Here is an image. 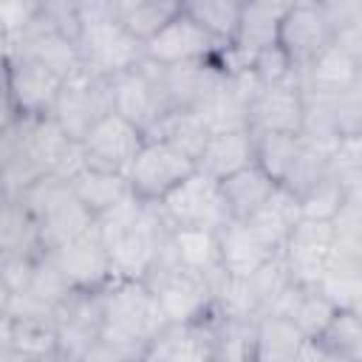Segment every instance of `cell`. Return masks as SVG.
Masks as SVG:
<instances>
[{"mask_svg":"<svg viewBox=\"0 0 362 362\" xmlns=\"http://www.w3.org/2000/svg\"><path fill=\"white\" fill-rule=\"evenodd\" d=\"M93 226L110 257L113 277L122 280H144L173 229L158 201H139L136 195L102 212Z\"/></svg>","mask_w":362,"mask_h":362,"instance_id":"cell-1","label":"cell"},{"mask_svg":"<svg viewBox=\"0 0 362 362\" xmlns=\"http://www.w3.org/2000/svg\"><path fill=\"white\" fill-rule=\"evenodd\" d=\"M164 325L167 317L144 280L113 277L99 291V339L122 345L144 359V348Z\"/></svg>","mask_w":362,"mask_h":362,"instance_id":"cell-2","label":"cell"},{"mask_svg":"<svg viewBox=\"0 0 362 362\" xmlns=\"http://www.w3.org/2000/svg\"><path fill=\"white\" fill-rule=\"evenodd\" d=\"M17 198L23 201V206L31 212L34 223H37V235H40V246L57 249L59 243L88 232L93 226V215L82 206V201L76 198V192L71 189V181L54 173H42L34 181H28Z\"/></svg>","mask_w":362,"mask_h":362,"instance_id":"cell-3","label":"cell"},{"mask_svg":"<svg viewBox=\"0 0 362 362\" xmlns=\"http://www.w3.org/2000/svg\"><path fill=\"white\" fill-rule=\"evenodd\" d=\"M144 283L153 288L167 322H195L215 311V288L195 272L184 269L167 243L161 246Z\"/></svg>","mask_w":362,"mask_h":362,"instance_id":"cell-4","label":"cell"},{"mask_svg":"<svg viewBox=\"0 0 362 362\" xmlns=\"http://www.w3.org/2000/svg\"><path fill=\"white\" fill-rule=\"evenodd\" d=\"M167 223L173 229H212L218 232L226 221H232L226 198L221 192V181L201 173L198 167L173 187L158 201Z\"/></svg>","mask_w":362,"mask_h":362,"instance_id":"cell-5","label":"cell"},{"mask_svg":"<svg viewBox=\"0 0 362 362\" xmlns=\"http://www.w3.org/2000/svg\"><path fill=\"white\" fill-rule=\"evenodd\" d=\"M192 170H195V161L187 153H181L170 141L144 136L130 167L124 170V178H127L130 192L139 201H161Z\"/></svg>","mask_w":362,"mask_h":362,"instance_id":"cell-6","label":"cell"},{"mask_svg":"<svg viewBox=\"0 0 362 362\" xmlns=\"http://www.w3.org/2000/svg\"><path fill=\"white\" fill-rule=\"evenodd\" d=\"M107 110H113L110 76L79 71L62 82L57 102H54V110H51V119L62 127V133L68 139L79 141L90 130V124Z\"/></svg>","mask_w":362,"mask_h":362,"instance_id":"cell-7","label":"cell"},{"mask_svg":"<svg viewBox=\"0 0 362 362\" xmlns=\"http://www.w3.org/2000/svg\"><path fill=\"white\" fill-rule=\"evenodd\" d=\"M141 141H144V130L136 122H130L116 110H107L79 139V150H82L85 167L124 175Z\"/></svg>","mask_w":362,"mask_h":362,"instance_id":"cell-8","label":"cell"},{"mask_svg":"<svg viewBox=\"0 0 362 362\" xmlns=\"http://www.w3.org/2000/svg\"><path fill=\"white\" fill-rule=\"evenodd\" d=\"M6 62H8V88H11L20 119L51 116L65 76L57 74L51 65L40 62L37 57L17 51V48L6 51Z\"/></svg>","mask_w":362,"mask_h":362,"instance_id":"cell-9","label":"cell"},{"mask_svg":"<svg viewBox=\"0 0 362 362\" xmlns=\"http://www.w3.org/2000/svg\"><path fill=\"white\" fill-rule=\"evenodd\" d=\"M229 45L206 34L198 23L187 14H175L164 28H158L150 40L141 42V57L156 65H181V62H201L218 59Z\"/></svg>","mask_w":362,"mask_h":362,"instance_id":"cell-10","label":"cell"},{"mask_svg":"<svg viewBox=\"0 0 362 362\" xmlns=\"http://www.w3.org/2000/svg\"><path fill=\"white\" fill-rule=\"evenodd\" d=\"M331 249H334V223L300 215L288 229L280 257L294 283L317 286L331 260Z\"/></svg>","mask_w":362,"mask_h":362,"instance_id":"cell-11","label":"cell"},{"mask_svg":"<svg viewBox=\"0 0 362 362\" xmlns=\"http://www.w3.org/2000/svg\"><path fill=\"white\" fill-rule=\"evenodd\" d=\"M48 255L74 291H102L113 280L110 257L96 226L59 243L57 249H48Z\"/></svg>","mask_w":362,"mask_h":362,"instance_id":"cell-12","label":"cell"},{"mask_svg":"<svg viewBox=\"0 0 362 362\" xmlns=\"http://www.w3.org/2000/svg\"><path fill=\"white\" fill-rule=\"evenodd\" d=\"M246 127L252 133L280 130L300 133L303 130V79L291 74L274 85H255L246 107Z\"/></svg>","mask_w":362,"mask_h":362,"instance_id":"cell-13","label":"cell"},{"mask_svg":"<svg viewBox=\"0 0 362 362\" xmlns=\"http://www.w3.org/2000/svg\"><path fill=\"white\" fill-rule=\"evenodd\" d=\"M334 40V28L320 8V3H297L283 8L277 23V45L300 74L328 42Z\"/></svg>","mask_w":362,"mask_h":362,"instance_id":"cell-14","label":"cell"},{"mask_svg":"<svg viewBox=\"0 0 362 362\" xmlns=\"http://www.w3.org/2000/svg\"><path fill=\"white\" fill-rule=\"evenodd\" d=\"M218 249H221V266L223 274L232 280H243L252 272H257L263 263H269L272 257H277L280 252H274L269 243H263L252 226L246 221H226L218 229Z\"/></svg>","mask_w":362,"mask_h":362,"instance_id":"cell-15","label":"cell"},{"mask_svg":"<svg viewBox=\"0 0 362 362\" xmlns=\"http://www.w3.org/2000/svg\"><path fill=\"white\" fill-rule=\"evenodd\" d=\"M167 246L184 269L204 277L218 294L221 283L226 280L223 266H221L218 232H212V229H170Z\"/></svg>","mask_w":362,"mask_h":362,"instance_id":"cell-16","label":"cell"},{"mask_svg":"<svg viewBox=\"0 0 362 362\" xmlns=\"http://www.w3.org/2000/svg\"><path fill=\"white\" fill-rule=\"evenodd\" d=\"M252 161H255V136L249 127H238V130L209 133V139L204 141V147L195 158V167L221 181Z\"/></svg>","mask_w":362,"mask_h":362,"instance_id":"cell-17","label":"cell"},{"mask_svg":"<svg viewBox=\"0 0 362 362\" xmlns=\"http://www.w3.org/2000/svg\"><path fill=\"white\" fill-rule=\"evenodd\" d=\"M277 187H280V184H277L257 161H252V164L235 170L232 175L221 178V192H223V198H226L229 215L238 218V221H243V218H249L252 212H257V209L274 195Z\"/></svg>","mask_w":362,"mask_h":362,"instance_id":"cell-18","label":"cell"},{"mask_svg":"<svg viewBox=\"0 0 362 362\" xmlns=\"http://www.w3.org/2000/svg\"><path fill=\"white\" fill-rule=\"evenodd\" d=\"M305 342V334L277 311H263L255 320V345L252 359L260 362H294L300 348Z\"/></svg>","mask_w":362,"mask_h":362,"instance_id":"cell-19","label":"cell"},{"mask_svg":"<svg viewBox=\"0 0 362 362\" xmlns=\"http://www.w3.org/2000/svg\"><path fill=\"white\" fill-rule=\"evenodd\" d=\"M181 11V0H107V14L136 40H150Z\"/></svg>","mask_w":362,"mask_h":362,"instance_id":"cell-20","label":"cell"},{"mask_svg":"<svg viewBox=\"0 0 362 362\" xmlns=\"http://www.w3.org/2000/svg\"><path fill=\"white\" fill-rule=\"evenodd\" d=\"M71 189L76 192V198L82 201V206L99 218L102 212L113 209L116 204H122L130 192L127 178L122 173H107V170H93V167H79L71 178Z\"/></svg>","mask_w":362,"mask_h":362,"instance_id":"cell-21","label":"cell"},{"mask_svg":"<svg viewBox=\"0 0 362 362\" xmlns=\"http://www.w3.org/2000/svg\"><path fill=\"white\" fill-rule=\"evenodd\" d=\"M144 136L170 141L173 147H178L181 153H187L195 161L204 141L209 139V127L204 124V119L192 107H170L150 124V130Z\"/></svg>","mask_w":362,"mask_h":362,"instance_id":"cell-22","label":"cell"},{"mask_svg":"<svg viewBox=\"0 0 362 362\" xmlns=\"http://www.w3.org/2000/svg\"><path fill=\"white\" fill-rule=\"evenodd\" d=\"M42 252L37 223L20 198L0 206V260L8 257H37Z\"/></svg>","mask_w":362,"mask_h":362,"instance_id":"cell-23","label":"cell"},{"mask_svg":"<svg viewBox=\"0 0 362 362\" xmlns=\"http://www.w3.org/2000/svg\"><path fill=\"white\" fill-rule=\"evenodd\" d=\"M322 345L328 359H342V362H356L362 356V320L359 311L354 308H337L328 325L322 328L320 337H311Z\"/></svg>","mask_w":362,"mask_h":362,"instance_id":"cell-24","label":"cell"},{"mask_svg":"<svg viewBox=\"0 0 362 362\" xmlns=\"http://www.w3.org/2000/svg\"><path fill=\"white\" fill-rule=\"evenodd\" d=\"M181 14H187L192 23H198L206 34H212L223 45H232V40L238 34V20H240V3H235V0H181Z\"/></svg>","mask_w":362,"mask_h":362,"instance_id":"cell-25","label":"cell"},{"mask_svg":"<svg viewBox=\"0 0 362 362\" xmlns=\"http://www.w3.org/2000/svg\"><path fill=\"white\" fill-rule=\"evenodd\" d=\"M255 136V161L277 181L288 175L300 147H303V133H280V130H266V133H252Z\"/></svg>","mask_w":362,"mask_h":362,"instance_id":"cell-26","label":"cell"},{"mask_svg":"<svg viewBox=\"0 0 362 362\" xmlns=\"http://www.w3.org/2000/svg\"><path fill=\"white\" fill-rule=\"evenodd\" d=\"M348 195H359V192H348L345 184H342V181L331 173V167H328V173H325L311 189H305V192L297 198V209H300L303 218L331 221V218L339 212V206L345 204Z\"/></svg>","mask_w":362,"mask_h":362,"instance_id":"cell-27","label":"cell"},{"mask_svg":"<svg viewBox=\"0 0 362 362\" xmlns=\"http://www.w3.org/2000/svg\"><path fill=\"white\" fill-rule=\"evenodd\" d=\"M246 71L252 74L255 85H274V82H283V79H288L291 74H297L294 65L288 62V57L283 54V48H280L277 42L269 45V48L255 51V54L249 57Z\"/></svg>","mask_w":362,"mask_h":362,"instance_id":"cell-28","label":"cell"},{"mask_svg":"<svg viewBox=\"0 0 362 362\" xmlns=\"http://www.w3.org/2000/svg\"><path fill=\"white\" fill-rule=\"evenodd\" d=\"M17 122H20V113H17L11 88H8V62H6V51L0 48V136L11 130Z\"/></svg>","mask_w":362,"mask_h":362,"instance_id":"cell-29","label":"cell"},{"mask_svg":"<svg viewBox=\"0 0 362 362\" xmlns=\"http://www.w3.org/2000/svg\"><path fill=\"white\" fill-rule=\"evenodd\" d=\"M8 308H11V288L8 283L3 280L0 274V339H3V348H6V322H8ZM8 354V351H6Z\"/></svg>","mask_w":362,"mask_h":362,"instance_id":"cell-30","label":"cell"},{"mask_svg":"<svg viewBox=\"0 0 362 362\" xmlns=\"http://www.w3.org/2000/svg\"><path fill=\"white\" fill-rule=\"evenodd\" d=\"M11 198H14V195H11V189L6 187V181H3V175H0V206H3L6 201H11Z\"/></svg>","mask_w":362,"mask_h":362,"instance_id":"cell-31","label":"cell"},{"mask_svg":"<svg viewBox=\"0 0 362 362\" xmlns=\"http://www.w3.org/2000/svg\"><path fill=\"white\" fill-rule=\"evenodd\" d=\"M274 3H280L283 8H288V6H297V3H317V0H274Z\"/></svg>","mask_w":362,"mask_h":362,"instance_id":"cell-32","label":"cell"},{"mask_svg":"<svg viewBox=\"0 0 362 362\" xmlns=\"http://www.w3.org/2000/svg\"><path fill=\"white\" fill-rule=\"evenodd\" d=\"M235 3H240V6H243V3H249V0H235Z\"/></svg>","mask_w":362,"mask_h":362,"instance_id":"cell-33","label":"cell"},{"mask_svg":"<svg viewBox=\"0 0 362 362\" xmlns=\"http://www.w3.org/2000/svg\"><path fill=\"white\" fill-rule=\"evenodd\" d=\"M0 40H3V25H0Z\"/></svg>","mask_w":362,"mask_h":362,"instance_id":"cell-34","label":"cell"}]
</instances>
